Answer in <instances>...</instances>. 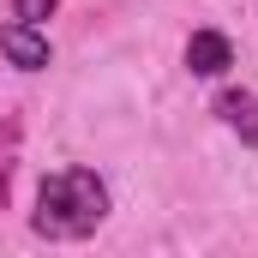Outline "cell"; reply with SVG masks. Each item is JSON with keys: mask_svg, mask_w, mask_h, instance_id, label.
I'll return each instance as SVG.
<instances>
[{"mask_svg": "<svg viewBox=\"0 0 258 258\" xmlns=\"http://www.w3.org/2000/svg\"><path fill=\"white\" fill-rule=\"evenodd\" d=\"M108 222V186L90 168H60L36 186V216L30 228L42 240H84Z\"/></svg>", "mask_w": 258, "mask_h": 258, "instance_id": "1", "label": "cell"}, {"mask_svg": "<svg viewBox=\"0 0 258 258\" xmlns=\"http://www.w3.org/2000/svg\"><path fill=\"white\" fill-rule=\"evenodd\" d=\"M234 66V42L222 36V30H192V42H186V72L192 78H222Z\"/></svg>", "mask_w": 258, "mask_h": 258, "instance_id": "2", "label": "cell"}, {"mask_svg": "<svg viewBox=\"0 0 258 258\" xmlns=\"http://www.w3.org/2000/svg\"><path fill=\"white\" fill-rule=\"evenodd\" d=\"M0 54L18 66V72H42V66H48V36H42L36 24H18V18H12V24L0 30Z\"/></svg>", "mask_w": 258, "mask_h": 258, "instance_id": "3", "label": "cell"}, {"mask_svg": "<svg viewBox=\"0 0 258 258\" xmlns=\"http://www.w3.org/2000/svg\"><path fill=\"white\" fill-rule=\"evenodd\" d=\"M216 120L228 132H240L246 144H258V96L252 90H222L216 96Z\"/></svg>", "mask_w": 258, "mask_h": 258, "instance_id": "4", "label": "cell"}, {"mask_svg": "<svg viewBox=\"0 0 258 258\" xmlns=\"http://www.w3.org/2000/svg\"><path fill=\"white\" fill-rule=\"evenodd\" d=\"M54 6H60V0H12V18L42 30V18H54Z\"/></svg>", "mask_w": 258, "mask_h": 258, "instance_id": "5", "label": "cell"}]
</instances>
